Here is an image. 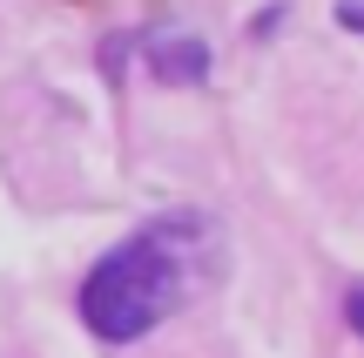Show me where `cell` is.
Here are the masks:
<instances>
[{
	"instance_id": "6da1fadb",
	"label": "cell",
	"mask_w": 364,
	"mask_h": 358,
	"mask_svg": "<svg viewBox=\"0 0 364 358\" xmlns=\"http://www.w3.org/2000/svg\"><path fill=\"white\" fill-rule=\"evenodd\" d=\"M196 251H203V223L196 216H162L142 223L129 243L102 257L81 284V318L108 345H135L196 291Z\"/></svg>"
},
{
	"instance_id": "7a4b0ae2",
	"label": "cell",
	"mask_w": 364,
	"mask_h": 358,
	"mask_svg": "<svg viewBox=\"0 0 364 358\" xmlns=\"http://www.w3.org/2000/svg\"><path fill=\"white\" fill-rule=\"evenodd\" d=\"M203 41H169V48H156V75L169 81H203Z\"/></svg>"
},
{
	"instance_id": "3957f363",
	"label": "cell",
	"mask_w": 364,
	"mask_h": 358,
	"mask_svg": "<svg viewBox=\"0 0 364 358\" xmlns=\"http://www.w3.org/2000/svg\"><path fill=\"white\" fill-rule=\"evenodd\" d=\"M344 311H351V325H358V338H364V291H358V298H351Z\"/></svg>"
}]
</instances>
